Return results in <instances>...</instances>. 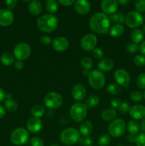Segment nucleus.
I'll list each match as a JSON object with an SVG mask.
<instances>
[{
    "label": "nucleus",
    "instance_id": "1",
    "mask_svg": "<svg viewBox=\"0 0 145 146\" xmlns=\"http://www.w3.org/2000/svg\"><path fill=\"white\" fill-rule=\"evenodd\" d=\"M90 28L94 32L99 34H105L110 29V21L107 15L103 12H98L93 14L90 19Z\"/></svg>",
    "mask_w": 145,
    "mask_h": 146
},
{
    "label": "nucleus",
    "instance_id": "2",
    "mask_svg": "<svg viewBox=\"0 0 145 146\" xmlns=\"http://www.w3.org/2000/svg\"><path fill=\"white\" fill-rule=\"evenodd\" d=\"M58 25V20L53 14H48L41 16L37 19V28L45 33H51L55 31Z\"/></svg>",
    "mask_w": 145,
    "mask_h": 146
},
{
    "label": "nucleus",
    "instance_id": "3",
    "mask_svg": "<svg viewBox=\"0 0 145 146\" xmlns=\"http://www.w3.org/2000/svg\"><path fill=\"white\" fill-rule=\"evenodd\" d=\"M79 131L74 128H68L63 130L60 135V140L63 144L72 145L78 143L80 140Z\"/></svg>",
    "mask_w": 145,
    "mask_h": 146
},
{
    "label": "nucleus",
    "instance_id": "4",
    "mask_svg": "<svg viewBox=\"0 0 145 146\" xmlns=\"http://www.w3.org/2000/svg\"><path fill=\"white\" fill-rule=\"evenodd\" d=\"M88 113V108L82 103H76L71 106L70 115L71 118L77 123L82 122L85 119Z\"/></svg>",
    "mask_w": 145,
    "mask_h": 146
},
{
    "label": "nucleus",
    "instance_id": "5",
    "mask_svg": "<svg viewBox=\"0 0 145 146\" xmlns=\"http://www.w3.org/2000/svg\"><path fill=\"white\" fill-rule=\"evenodd\" d=\"M88 77V83L92 88L99 90L103 88L105 84V77L99 70H92L90 71Z\"/></svg>",
    "mask_w": 145,
    "mask_h": 146
},
{
    "label": "nucleus",
    "instance_id": "6",
    "mask_svg": "<svg viewBox=\"0 0 145 146\" xmlns=\"http://www.w3.org/2000/svg\"><path fill=\"white\" fill-rule=\"evenodd\" d=\"M29 138V133L24 128H18L12 131L10 136L11 143L15 145H22L26 143Z\"/></svg>",
    "mask_w": 145,
    "mask_h": 146
},
{
    "label": "nucleus",
    "instance_id": "7",
    "mask_svg": "<svg viewBox=\"0 0 145 146\" xmlns=\"http://www.w3.org/2000/svg\"><path fill=\"white\" fill-rule=\"evenodd\" d=\"M125 121L121 118L115 119L110 123L108 128L109 135L113 138H119L125 134L126 131Z\"/></svg>",
    "mask_w": 145,
    "mask_h": 146
},
{
    "label": "nucleus",
    "instance_id": "8",
    "mask_svg": "<svg viewBox=\"0 0 145 146\" xmlns=\"http://www.w3.org/2000/svg\"><path fill=\"white\" fill-rule=\"evenodd\" d=\"M143 16L141 14V13L138 12V11H132L125 16V23L129 28L134 29L138 28L140 26H142L143 24Z\"/></svg>",
    "mask_w": 145,
    "mask_h": 146
},
{
    "label": "nucleus",
    "instance_id": "9",
    "mask_svg": "<svg viewBox=\"0 0 145 146\" xmlns=\"http://www.w3.org/2000/svg\"><path fill=\"white\" fill-rule=\"evenodd\" d=\"M14 56L18 61H24L30 56L31 49L30 46L26 43H18L14 48Z\"/></svg>",
    "mask_w": 145,
    "mask_h": 146
},
{
    "label": "nucleus",
    "instance_id": "10",
    "mask_svg": "<svg viewBox=\"0 0 145 146\" xmlns=\"http://www.w3.org/2000/svg\"><path fill=\"white\" fill-rule=\"evenodd\" d=\"M63 103L62 96L57 92H50L44 98V104L50 110L58 108Z\"/></svg>",
    "mask_w": 145,
    "mask_h": 146
},
{
    "label": "nucleus",
    "instance_id": "11",
    "mask_svg": "<svg viewBox=\"0 0 145 146\" xmlns=\"http://www.w3.org/2000/svg\"><path fill=\"white\" fill-rule=\"evenodd\" d=\"M114 78L119 86L127 87L130 82V76L129 73L123 68H119L115 71Z\"/></svg>",
    "mask_w": 145,
    "mask_h": 146
},
{
    "label": "nucleus",
    "instance_id": "12",
    "mask_svg": "<svg viewBox=\"0 0 145 146\" xmlns=\"http://www.w3.org/2000/svg\"><path fill=\"white\" fill-rule=\"evenodd\" d=\"M97 37L92 34H87L80 41L81 48L86 51H93L97 45Z\"/></svg>",
    "mask_w": 145,
    "mask_h": 146
},
{
    "label": "nucleus",
    "instance_id": "13",
    "mask_svg": "<svg viewBox=\"0 0 145 146\" xmlns=\"http://www.w3.org/2000/svg\"><path fill=\"white\" fill-rule=\"evenodd\" d=\"M102 11L105 14H115L118 9V2L116 0H102L100 3Z\"/></svg>",
    "mask_w": 145,
    "mask_h": 146
},
{
    "label": "nucleus",
    "instance_id": "14",
    "mask_svg": "<svg viewBox=\"0 0 145 146\" xmlns=\"http://www.w3.org/2000/svg\"><path fill=\"white\" fill-rule=\"evenodd\" d=\"M14 16L12 11L8 9H0V26L9 27L14 21Z\"/></svg>",
    "mask_w": 145,
    "mask_h": 146
},
{
    "label": "nucleus",
    "instance_id": "15",
    "mask_svg": "<svg viewBox=\"0 0 145 146\" xmlns=\"http://www.w3.org/2000/svg\"><path fill=\"white\" fill-rule=\"evenodd\" d=\"M53 48L58 52H63L67 50L69 46V41L65 37L58 36L52 41Z\"/></svg>",
    "mask_w": 145,
    "mask_h": 146
},
{
    "label": "nucleus",
    "instance_id": "16",
    "mask_svg": "<svg viewBox=\"0 0 145 146\" xmlns=\"http://www.w3.org/2000/svg\"><path fill=\"white\" fill-rule=\"evenodd\" d=\"M129 113L134 120H143L145 118V106L140 104L134 105L131 107Z\"/></svg>",
    "mask_w": 145,
    "mask_h": 146
},
{
    "label": "nucleus",
    "instance_id": "17",
    "mask_svg": "<svg viewBox=\"0 0 145 146\" xmlns=\"http://www.w3.org/2000/svg\"><path fill=\"white\" fill-rule=\"evenodd\" d=\"M71 95L75 101H82L86 96V88L82 84H76L72 87Z\"/></svg>",
    "mask_w": 145,
    "mask_h": 146
},
{
    "label": "nucleus",
    "instance_id": "18",
    "mask_svg": "<svg viewBox=\"0 0 145 146\" xmlns=\"http://www.w3.org/2000/svg\"><path fill=\"white\" fill-rule=\"evenodd\" d=\"M42 121L40 118H30L26 123V128L29 132L32 133H38L42 128Z\"/></svg>",
    "mask_w": 145,
    "mask_h": 146
},
{
    "label": "nucleus",
    "instance_id": "19",
    "mask_svg": "<svg viewBox=\"0 0 145 146\" xmlns=\"http://www.w3.org/2000/svg\"><path fill=\"white\" fill-rule=\"evenodd\" d=\"M74 7L78 14L85 15L89 13L90 10V4L86 0H78L74 3Z\"/></svg>",
    "mask_w": 145,
    "mask_h": 146
},
{
    "label": "nucleus",
    "instance_id": "20",
    "mask_svg": "<svg viewBox=\"0 0 145 146\" xmlns=\"http://www.w3.org/2000/svg\"><path fill=\"white\" fill-rule=\"evenodd\" d=\"M28 9L30 14L34 16H38L42 11L43 6L41 1L37 0H33L30 1L28 6Z\"/></svg>",
    "mask_w": 145,
    "mask_h": 146
},
{
    "label": "nucleus",
    "instance_id": "21",
    "mask_svg": "<svg viewBox=\"0 0 145 146\" xmlns=\"http://www.w3.org/2000/svg\"><path fill=\"white\" fill-rule=\"evenodd\" d=\"M93 126L92 124L88 121H82L79 127V133L83 137H88L92 132Z\"/></svg>",
    "mask_w": 145,
    "mask_h": 146
},
{
    "label": "nucleus",
    "instance_id": "22",
    "mask_svg": "<svg viewBox=\"0 0 145 146\" xmlns=\"http://www.w3.org/2000/svg\"><path fill=\"white\" fill-rule=\"evenodd\" d=\"M98 67L100 71H109L113 68L114 61L109 58H102L98 62Z\"/></svg>",
    "mask_w": 145,
    "mask_h": 146
},
{
    "label": "nucleus",
    "instance_id": "23",
    "mask_svg": "<svg viewBox=\"0 0 145 146\" xmlns=\"http://www.w3.org/2000/svg\"><path fill=\"white\" fill-rule=\"evenodd\" d=\"M131 39H132V43L137 44L139 43H142L143 41L144 38V35L142 31L139 29H134L132 31L130 34Z\"/></svg>",
    "mask_w": 145,
    "mask_h": 146
},
{
    "label": "nucleus",
    "instance_id": "24",
    "mask_svg": "<svg viewBox=\"0 0 145 146\" xmlns=\"http://www.w3.org/2000/svg\"><path fill=\"white\" fill-rule=\"evenodd\" d=\"M126 128L129 133H130L131 135H136V134L139 133V130H140V125L135 120H130L129 121H128L127 125H126Z\"/></svg>",
    "mask_w": 145,
    "mask_h": 146
},
{
    "label": "nucleus",
    "instance_id": "25",
    "mask_svg": "<svg viewBox=\"0 0 145 146\" xmlns=\"http://www.w3.org/2000/svg\"><path fill=\"white\" fill-rule=\"evenodd\" d=\"M125 32V28L121 24H114L109 29V35L112 37H118L122 36Z\"/></svg>",
    "mask_w": 145,
    "mask_h": 146
},
{
    "label": "nucleus",
    "instance_id": "26",
    "mask_svg": "<svg viewBox=\"0 0 145 146\" xmlns=\"http://www.w3.org/2000/svg\"><path fill=\"white\" fill-rule=\"evenodd\" d=\"M117 116V112L113 108H108L102 111L101 117L105 121H111L115 120Z\"/></svg>",
    "mask_w": 145,
    "mask_h": 146
},
{
    "label": "nucleus",
    "instance_id": "27",
    "mask_svg": "<svg viewBox=\"0 0 145 146\" xmlns=\"http://www.w3.org/2000/svg\"><path fill=\"white\" fill-rule=\"evenodd\" d=\"M109 19L110 23L122 25L123 24H125V16L122 13H117V14H113L110 15V17H109Z\"/></svg>",
    "mask_w": 145,
    "mask_h": 146
},
{
    "label": "nucleus",
    "instance_id": "28",
    "mask_svg": "<svg viewBox=\"0 0 145 146\" xmlns=\"http://www.w3.org/2000/svg\"><path fill=\"white\" fill-rule=\"evenodd\" d=\"M45 113V108L41 105H36L31 108V113L34 118H40L44 115Z\"/></svg>",
    "mask_w": 145,
    "mask_h": 146
},
{
    "label": "nucleus",
    "instance_id": "29",
    "mask_svg": "<svg viewBox=\"0 0 145 146\" xmlns=\"http://www.w3.org/2000/svg\"><path fill=\"white\" fill-rule=\"evenodd\" d=\"M0 61L4 66H10L14 63V56L10 53H4L0 57Z\"/></svg>",
    "mask_w": 145,
    "mask_h": 146
},
{
    "label": "nucleus",
    "instance_id": "30",
    "mask_svg": "<svg viewBox=\"0 0 145 146\" xmlns=\"http://www.w3.org/2000/svg\"><path fill=\"white\" fill-rule=\"evenodd\" d=\"M58 2L55 0H48L45 2V9L50 14H54L58 9Z\"/></svg>",
    "mask_w": 145,
    "mask_h": 146
},
{
    "label": "nucleus",
    "instance_id": "31",
    "mask_svg": "<svg viewBox=\"0 0 145 146\" xmlns=\"http://www.w3.org/2000/svg\"><path fill=\"white\" fill-rule=\"evenodd\" d=\"M4 106L7 111L11 113L15 112L18 109V104H17L16 101L13 100L12 98H9V99L6 100L4 102Z\"/></svg>",
    "mask_w": 145,
    "mask_h": 146
},
{
    "label": "nucleus",
    "instance_id": "32",
    "mask_svg": "<svg viewBox=\"0 0 145 146\" xmlns=\"http://www.w3.org/2000/svg\"><path fill=\"white\" fill-rule=\"evenodd\" d=\"M100 99L97 96L92 95L90 96L85 101V105L86 106L87 108H93V107L97 106L99 104Z\"/></svg>",
    "mask_w": 145,
    "mask_h": 146
},
{
    "label": "nucleus",
    "instance_id": "33",
    "mask_svg": "<svg viewBox=\"0 0 145 146\" xmlns=\"http://www.w3.org/2000/svg\"><path fill=\"white\" fill-rule=\"evenodd\" d=\"M80 64L82 68H84V70H88V71L90 70L92 68V66H93L92 59L88 56L82 57L80 61Z\"/></svg>",
    "mask_w": 145,
    "mask_h": 146
},
{
    "label": "nucleus",
    "instance_id": "34",
    "mask_svg": "<svg viewBox=\"0 0 145 146\" xmlns=\"http://www.w3.org/2000/svg\"><path fill=\"white\" fill-rule=\"evenodd\" d=\"M110 136L107 134H104L101 135L98 139V145L99 146H108L110 144Z\"/></svg>",
    "mask_w": 145,
    "mask_h": 146
},
{
    "label": "nucleus",
    "instance_id": "35",
    "mask_svg": "<svg viewBox=\"0 0 145 146\" xmlns=\"http://www.w3.org/2000/svg\"><path fill=\"white\" fill-rule=\"evenodd\" d=\"M107 91H108L109 94H112V95H117L121 92V88L117 84H111L107 86Z\"/></svg>",
    "mask_w": 145,
    "mask_h": 146
},
{
    "label": "nucleus",
    "instance_id": "36",
    "mask_svg": "<svg viewBox=\"0 0 145 146\" xmlns=\"http://www.w3.org/2000/svg\"><path fill=\"white\" fill-rule=\"evenodd\" d=\"M136 86L141 89H145V73L140 74L136 80Z\"/></svg>",
    "mask_w": 145,
    "mask_h": 146
},
{
    "label": "nucleus",
    "instance_id": "37",
    "mask_svg": "<svg viewBox=\"0 0 145 146\" xmlns=\"http://www.w3.org/2000/svg\"><path fill=\"white\" fill-rule=\"evenodd\" d=\"M143 98V95L139 91H134L130 94V99L134 102H139Z\"/></svg>",
    "mask_w": 145,
    "mask_h": 146
},
{
    "label": "nucleus",
    "instance_id": "38",
    "mask_svg": "<svg viewBox=\"0 0 145 146\" xmlns=\"http://www.w3.org/2000/svg\"><path fill=\"white\" fill-rule=\"evenodd\" d=\"M134 64L139 67L145 66V57L143 55H136L133 59Z\"/></svg>",
    "mask_w": 145,
    "mask_h": 146
},
{
    "label": "nucleus",
    "instance_id": "39",
    "mask_svg": "<svg viewBox=\"0 0 145 146\" xmlns=\"http://www.w3.org/2000/svg\"><path fill=\"white\" fill-rule=\"evenodd\" d=\"M134 7L138 12L145 11V0H137L135 1Z\"/></svg>",
    "mask_w": 145,
    "mask_h": 146
},
{
    "label": "nucleus",
    "instance_id": "40",
    "mask_svg": "<svg viewBox=\"0 0 145 146\" xmlns=\"http://www.w3.org/2000/svg\"><path fill=\"white\" fill-rule=\"evenodd\" d=\"M135 143L136 146H145V133H142L136 137Z\"/></svg>",
    "mask_w": 145,
    "mask_h": 146
},
{
    "label": "nucleus",
    "instance_id": "41",
    "mask_svg": "<svg viewBox=\"0 0 145 146\" xmlns=\"http://www.w3.org/2000/svg\"><path fill=\"white\" fill-rule=\"evenodd\" d=\"M138 48H139V46L137 44H134V43H129L126 46L127 51L129 54H134L138 51Z\"/></svg>",
    "mask_w": 145,
    "mask_h": 146
},
{
    "label": "nucleus",
    "instance_id": "42",
    "mask_svg": "<svg viewBox=\"0 0 145 146\" xmlns=\"http://www.w3.org/2000/svg\"><path fill=\"white\" fill-rule=\"evenodd\" d=\"M119 111L121 113H127L128 111L130 109V107H129V104L126 101H123V102L121 103L120 106L119 107Z\"/></svg>",
    "mask_w": 145,
    "mask_h": 146
},
{
    "label": "nucleus",
    "instance_id": "43",
    "mask_svg": "<svg viewBox=\"0 0 145 146\" xmlns=\"http://www.w3.org/2000/svg\"><path fill=\"white\" fill-rule=\"evenodd\" d=\"M30 144L31 146H44V141L41 138L38 137H34L31 139Z\"/></svg>",
    "mask_w": 145,
    "mask_h": 146
},
{
    "label": "nucleus",
    "instance_id": "44",
    "mask_svg": "<svg viewBox=\"0 0 145 146\" xmlns=\"http://www.w3.org/2000/svg\"><path fill=\"white\" fill-rule=\"evenodd\" d=\"M92 55L97 59H102L104 56V52L102 49L100 48H95L92 51Z\"/></svg>",
    "mask_w": 145,
    "mask_h": 146
},
{
    "label": "nucleus",
    "instance_id": "45",
    "mask_svg": "<svg viewBox=\"0 0 145 146\" xmlns=\"http://www.w3.org/2000/svg\"><path fill=\"white\" fill-rule=\"evenodd\" d=\"M40 42L42 45L44 46H48L51 42H52V39L48 36H43L40 38Z\"/></svg>",
    "mask_w": 145,
    "mask_h": 146
},
{
    "label": "nucleus",
    "instance_id": "46",
    "mask_svg": "<svg viewBox=\"0 0 145 146\" xmlns=\"http://www.w3.org/2000/svg\"><path fill=\"white\" fill-rule=\"evenodd\" d=\"M81 144H82V145L84 146H92L93 145V141L92 139L90 137H86V138H83L80 141Z\"/></svg>",
    "mask_w": 145,
    "mask_h": 146
},
{
    "label": "nucleus",
    "instance_id": "47",
    "mask_svg": "<svg viewBox=\"0 0 145 146\" xmlns=\"http://www.w3.org/2000/svg\"><path fill=\"white\" fill-rule=\"evenodd\" d=\"M121 103L122 102H121V101L119 99V98H115L111 101L110 104H111V106H112V107L113 109H118L119 107V106H120Z\"/></svg>",
    "mask_w": 145,
    "mask_h": 146
},
{
    "label": "nucleus",
    "instance_id": "48",
    "mask_svg": "<svg viewBox=\"0 0 145 146\" xmlns=\"http://www.w3.org/2000/svg\"><path fill=\"white\" fill-rule=\"evenodd\" d=\"M17 3H18V1L16 0H8V1H6V4L7 5L8 9L9 10L14 9L16 6Z\"/></svg>",
    "mask_w": 145,
    "mask_h": 146
},
{
    "label": "nucleus",
    "instance_id": "49",
    "mask_svg": "<svg viewBox=\"0 0 145 146\" xmlns=\"http://www.w3.org/2000/svg\"><path fill=\"white\" fill-rule=\"evenodd\" d=\"M58 2V4H61L64 7H70L75 3V1L74 0H59Z\"/></svg>",
    "mask_w": 145,
    "mask_h": 146
},
{
    "label": "nucleus",
    "instance_id": "50",
    "mask_svg": "<svg viewBox=\"0 0 145 146\" xmlns=\"http://www.w3.org/2000/svg\"><path fill=\"white\" fill-rule=\"evenodd\" d=\"M14 67H15L16 69L18 70V71H21V70H22L23 68H24V63H23V61H16L15 64H14Z\"/></svg>",
    "mask_w": 145,
    "mask_h": 146
},
{
    "label": "nucleus",
    "instance_id": "51",
    "mask_svg": "<svg viewBox=\"0 0 145 146\" xmlns=\"http://www.w3.org/2000/svg\"><path fill=\"white\" fill-rule=\"evenodd\" d=\"M136 135H129L127 137V140L128 142L131 143H135V141H136Z\"/></svg>",
    "mask_w": 145,
    "mask_h": 146
},
{
    "label": "nucleus",
    "instance_id": "52",
    "mask_svg": "<svg viewBox=\"0 0 145 146\" xmlns=\"http://www.w3.org/2000/svg\"><path fill=\"white\" fill-rule=\"evenodd\" d=\"M139 50H140L142 55L145 57V41H142V42L141 43V45L139 46Z\"/></svg>",
    "mask_w": 145,
    "mask_h": 146
},
{
    "label": "nucleus",
    "instance_id": "53",
    "mask_svg": "<svg viewBox=\"0 0 145 146\" xmlns=\"http://www.w3.org/2000/svg\"><path fill=\"white\" fill-rule=\"evenodd\" d=\"M5 114H6L5 108H4L2 105H1V104H0V119H1V118H2L5 115Z\"/></svg>",
    "mask_w": 145,
    "mask_h": 146
},
{
    "label": "nucleus",
    "instance_id": "54",
    "mask_svg": "<svg viewBox=\"0 0 145 146\" xmlns=\"http://www.w3.org/2000/svg\"><path fill=\"white\" fill-rule=\"evenodd\" d=\"M6 98V94L4 93V90L1 88H0V103L1 101H3L4 100V98Z\"/></svg>",
    "mask_w": 145,
    "mask_h": 146
},
{
    "label": "nucleus",
    "instance_id": "55",
    "mask_svg": "<svg viewBox=\"0 0 145 146\" xmlns=\"http://www.w3.org/2000/svg\"><path fill=\"white\" fill-rule=\"evenodd\" d=\"M140 125V129L144 133H145V118H144L143 120H142L141 121V123L139 124Z\"/></svg>",
    "mask_w": 145,
    "mask_h": 146
},
{
    "label": "nucleus",
    "instance_id": "56",
    "mask_svg": "<svg viewBox=\"0 0 145 146\" xmlns=\"http://www.w3.org/2000/svg\"><path fill=\"white\" fill-rule=\"evenodd\" d=\"M117 2L123 6H127V4H129V3H130V1H129V0H119Z\"/></svg>",
    "mask_w": 145,
    "mask_h": 146
},
{
    "label": "nucleus",
    "instance_id": "57",
    "mask_svg": "<svg viewBox=\"0 0 145 146\" xmlns=\"http://www.w3.org/2000/svg\"><path fill=\"white\" fill-rule=\"evenodd\" d=\"M89 73H90V71H88V70H84L83 71V74L85 76H88Z\"/></svg>",
    "mask_w": 145,
    "mask_h": 146
},
{
    "label": "nucleus",
    "instance_id": "58",
    "mask_svg": "<svg viewBox=\"0 0 145 146\" xmlns=\"http://www.w3.org/2000/svg\"><path fill=\"white\" fill-rule=\"evenodd\" d=\"M142 32L144 33V34H145V25L143 26V27H142Z\"/></svg>",
    "mask_w": 145,
    "mask_h": 146
},
{
    "label": "nucleus",
    "instance_id": "59",
    "mask_svg": "<svg viewBox=\"0 0 145 146\" xmlns=\"http://www.w3.org/2000/svg\"><path fill=\"white\" fill-rule=\"evenodd\" d=\"M50 146H60V145H58V144H53V145H51Z\"/></svg>",
    "mask_w": 145,
    "mask_h": 146
},
{
    "label": "nucleus",
    "instance_id": "60",
    "mask_svg": "<svg viewBox=\"0 0 145 146\" xmlns=\"http://www.w3.org/2000/svg\"><path fill=\"white\" fill-rule=\"evenodd\" d=\"M143 18H144V21H145V14H144V15Z\"/></svg>",
    "mask_w": 145,
    "mask_h": 146
},
{
    "label": "nucleus",
    "instance_id": "61",
    "mask_svg": "<svg viewBox=\"0 0 145 146\" xmlns=\"http://www.w3.org/2000/svg\"><path fill=\"white\" fill-rule=\"evenodd\" d=\"M144 99H145V91H144Z\"/></svg>",
    "mask_w": 145,
    "mask_h": 146
},
{
    "label": "nucleus",
    "instance_id": "62",
    "mask_svg": "<svg viewBox=\"0 0 145 146\" xmlns=\"http://www.w3.org/2000/svg\"><path fill=\"white\" fill-rule=\"evenodd\" d=\"M127 146H132V145H127Z\"/></svg>",
    "mask_w": 145,
    "mask_h": 146
}]
</instances>
